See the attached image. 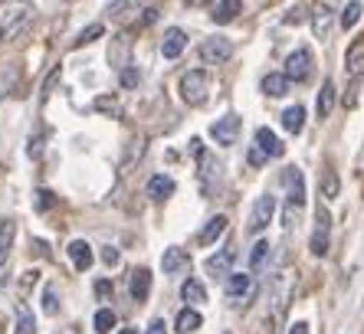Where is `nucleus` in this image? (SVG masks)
Masks as SVG:
<instances>
[{
  "mask_svg": "<svg viewBox=\"0 0 364 334\" xmlns=\"http://www.w3.org/2000/svg\"><path fill=\"white\" fill-rule=\"evenodd\" d=\"M36 20V7L30 4H17V7H10L0 20V43H17L20 36L30 33V26Z\"/></svg>",
  "mask_w": 364,
  "mask_h": 334,
  "instance_id": "1",
  "label": "nucleus"
},
{
  "mask_svg": "<svg viewBox=\"0 0 364 334\" xmlns=\"http://www.w3.org/2000/svg\"><path fill=\"white\" fill-rule=\"evenodd\" d=\"M210 89H213V79L207 69H191V72L181 75V99L191 109H197V105H203V102L210 99Z\"/></svg>",
  "mask_w": 364,
  "mask_h": 334,
  "instance_id": "2",
  "label": "nucleus"
},
{
  "mask_svg": "<svg viewBox=\"0 0 364 334\" xmlns=\"http://www.w3.org/2000/svg\"><path fill=\"white\" fill-rule=\"evenodd\" d=\"M279 181H282V187H286V193H289V207H286V226H289L292 223V217L305 207V177H302L299 167H286Z\"/></svg>",
  "mask_w": 364,
  "mask_h": 334,
  "instance_id": "3",
  "label": "nucleus"
},
{
  "mask_svg": "<svg viewBox=\"0 0 364 334\" xmlns=\"http://www.w3.org/2000/svg\"><path fill=\"white\" fill-rule=\"evenodd\" d=\"M312 69H315V59H312V50H305V46H299V50H292L286 56V79L289 82H309L312 79Z\"/></svg>",
  "mask_w": 364,
  "mask_h": 334,
  "instance_id": "4",
  "label": "nucleus"
},
{
  "mask_svg": "<svg viewBox=\"0 0 364 334\" xmlns=\"http://www.w3.org/2000/svg\"><path fill=\"white\" fill-rule=\"evenodd\" d=\"M345 72H348V79H351V95H348V105H355V92H358V85H361V79H364V36H358V40L348 46V53H345Z\"/></svg>",
  "mask_w": 364,
  "mask_h": 334,
  "instance_id": "5",
  "label": "nucleus"
},
{
  "mask_svg": "<svg viewBox=\"0 0 364 334\" xmlns=\"http://www.w3.org/2000/svg\"><path fill=\"white\" fill-rule=\"evenodd\" d=\"M309 249H312V256H325L331 249V213L325 207H318V213H315V230L312 239H309Z\"/></svg>",
  "mask_w": 364,
  "mask_h": 334,
  "instance_id": "6",
  "label": "nucleus"
},
{
  "mask_svg": "<svg viewBox=\"0 0 364 334\" xmlns=\"http://www.w3.org/2000/svg\"><path fill=\"white\" fill-rule=\"evenodd\" d=\"M230 56H233V43H230L227 36H207V40L200 43V59L207 66L230 63Z\"/></svg>",
  "mask_w": 364,
  "mask_h": 334,
  "instance_id": "7",
  "label": "nucleus"
},
{
  "mask_svg": "<svg viewBox=\"0 0 364 334\" xmlns=\"http://www.w3.org/2000/svg\"><path fill=\"white\" fill-rule=\"evenodd\" d=\"M240 128H243V122H240V115H223V118H217L210 125V138L220 148H230V144H237V138H240Z\"/></svg>",
  "mask_w": 364,
  "mask_h": 334,
  "instance_id": "8",
  "label": "nucleus"
},
{
  "mask_svg": "<svg viewBox=\"0 0 364 334\" xmlns=\"http://www.w3.org/2000/svg\"><path fill=\"white\" fill-rule=\"evenodd\" d=\"M272 213H276V197H272V193H259L253 203V213H250V226H246V230H250V233H263L266 226H269Z\"/></svg>",
  "mask_w": 364,
  "mask_h": 334,
  "instance_id": "9",
  "label": "nucleus"
},
{
  "mask_svg": "<svg viewBox=\"0 0 364 334\" xmlns=\"http://www.w3.org/2000/svg\"><path fill=\"white\" fill-rule=\"evenodd\" d=\"M128 63H132V36L128 33L112 36V43H109V66L122 72Z\"/></svg>",
  "mask_w": 364,
  "mask_h": 334,
  "instance_id": "10",
  "label": "nucleus"
},
{
  "mask_svg": "<svg viewBox=\"0 0 364 334\" xmlns=\"http://www.w3.org/2000/svg\"><path fill=\"white\" fill-rule=\"evenodd\" d=\"M292 292H296V279H292V272H279V276L272 279L269 298L276 301V311L286 308V301H289V295H292Z\"/></svg>",
  "mask_w": 364,
  "mask_h": 334,
  "instance_id": "11",
  "label": "nucleus"
},
{
  "mask_svg": "<svg viewBox=\"0 0 364 334\" xmlns=\"http://www.w3.org/2000/svg\"><path fill=\"white\" fill-rule=\"evenodd\" d=\"M227 295L233 301H246L253 295V272H230L227 276Z\"/></svg>",
  "mask_w": 364,
  "mask_h": 334,
  "instance_id": "12",
  "label": "nucleus"
},
{
  "mask_svg": "<svg viewBox=\"0 0 364 334\" xmlns=\"http://www.w3.org/2000/svg\"><path fill=\"white\" fill-rule=\"evenodd\" d=\"M233 262H237V249H233V246H223L220 252H213L210 259H207V272H210L213 279L230 276V272H233Z\"/></svg>",
  "mask_w": 364,
  "mask_h": 334,
  "instance_id": "13",
  "label": "nucleus"
},
{
  "mask_svg": "<svg viewBox=\"0 0 364 334\" xmlns=\"http://www.w3.org/2000/svg\"><path fill=\"white\" fill-rule=\"evenodd\" d=\"M184 46H187V33L181 30V26L164 30V36H161V56L164 59H178L181 53H184Z\"/></svg>",
  "mask_w": 364,
  "mask_h": 334,
  "instance_id": "14",
  "label": "nucleus"
},
{
  "mask_svg": "<svg viewBox=\"0 0 364 334\" xmlns=\"http://www.w3.org/2000/svg\"><path fill=\"white\" fill-rule=\"evenodd\" d=\"M191 266V252L184 249V246H168L161 256V269L164 276H174V272H181V269Z\"/></svg>",
  "mask_w": 364,
  "mask_h": 334,
  "instance_id": "15",
  "label": "nucleus"
},
{
  "mask_svg": "<svg viewBox=\"0 0 364 334\" xmlns=\"http://www.w3.org/2000/svg\"><path fill=\"white\" fill-rule=\"evenodd\" d=\"M331 26H335V10H331L328 4H318V7L312 10V30H315V36H318V40H328Z\"/></svg>",
  "mask_w": 364,
  "mask_h": 334,
  "instance_id": "16",
  "label": "nucleus"
},
{
  "mask_svg": "<svg viewBox=\"0 0 364 334\" xmlns=\"http://www.w3.org/2000/svg\"><path fill=\"white\" fill-rule=\"evenodd\" d=\"M256 148L263 151V158L269 161V158H282L286 154V144L276 138V131H269V128H259L256 131Z\"/></svg>",
  "mask_w": 364,
  "mask_h": 334,
  "instance_id": "17",
  "label": "nucleus"
},
{
  "mask_svg": "<svg viewBox=\"0 0 364 334\" xmlns=\"http://www.w3.org/2000/svg\"><path fill=\"white\" fill-rule=\"evenodd\" d=\"M227 217L223 213H217V217H210L207 220V226H203L200 233H197V246H213V242L220 239L223 233H227Z\"/></svg>",
  "mask_w": 364,
  "mask_h": 334,
  "instance_id": "18",
  "label": "nucleus"
},
{
  "mask_svg": "<svg viewBox=\"0 0 364 334\" xmlns=\"http://www.w3.org/2000/svg\"><path fill=\"white\" fill-rule=\"evenodd\" d=\"M69 259H73V269L76 272H89V266H92V246L85 239H73L69 242Z\"/></svg>",
  "mask_w": 364,
  "mask_h": 334,
  "instance_id": "19",
  "label": "nucleus"
},
{
  "mask_svg": "<svg viewBox=\"0 0 364 334\" xmlns=\"http://www.w3.org/2000/svg\"><path fill=\"white\" fill-rule=\"evenodd\" d=\"M144 148H148V141L144 138H132V141L125 144V154H122V161H119V174L125 177L132 167L141 161V154H144Z\"/></svg>",
  "mask_w": 364,
  "mask_h": 334,
  "instance_id": "20",
  "label": "nucleus"
},
{
  "mask_svg": "<svg viewBox=\"0 0 364 334\" xmlns=\"http://www.w3.org/2000/svg\"><path fill=\"white\" fill-rule=\"evenodd\" d=\"M269 259H272V246H269V239H256L253 242V249H250V272H263L266 266H269Z\"/></svg>",
  "mask_w": 364,
  "mask_h": 334,
  "instance_id": "21",
  "label": "nucleus"
},
{
  "mask_svg": "<svg viewBox=\"0 0 364 334\" xmlns=\"http://www.w3.org/2000/svg\"><path fill=\"white\" fill-rule=\"evenodd\" d=\"M14 239H17V220L4 217V220H0V266L7 262L10 249H14Z\"/></svg>",
  "mask_w": 364,
  "mask_h": 334,
  "instance_id": "22",
  "label": "nucleus"
},
{
  "mask_svg": "<svg viewBox=\"0 0 364 334\" xmlns=\"http://www.w3.org/2000/svg\"><path fill=\"white\" fill-rule=\"evenodd\" d=\"M171 193H174V181H171V177L154 174L151 181H148V197H151L154 203H164Z\"/></svg>",
  "mask_w": 364,
  "mask_h": 334,
  "instance_id": "23",
  "label": "nucleus"
},
{
  "mask_svg": "<svg viewBox=\"0 0 364 334\" xmlns=\"http://www.w3.org/2000/svg\"><path fill=\"white\" fill-rule=\"evenodd\" d=\"M148 295H151V272L148 269H135L132 272V298L148 301Z\"/></svg>",
  "mask_w": 364,
  "mask_h": 334,
  "instance_id": "24",
  "label": "nucleus"
},
{
  "mask_svg": "<svg viewBox=\"0 0 364 334\" xmlns=\"http://www.w3.org/2000/svg\"><path fill=\"white\" fill-rule=\"evenodd\" d=\"M289 85H292V82L286 79V72H269L263 79V92L269 95V99H282V95L289 92Z\"/></svg>",
  "mask_w": 364,
  "mask_h": 334,
  "instance_id": "25",
  "label": "nucleus"
},
{
  "mask_svg": "<svg viewBox=\"0 0 364 334\" xmlns=\"http://www.w3.org/2000/svg\"><path fill=\"white\" fill-rule=\"evenodd\" d=\"M243 10V0H220L217 10H213V23H233Z\"/></svg>",
  "mask_w": 364,
  "mask_h": 334,
  "instance_id": "26",
  "label": "nucleus"
},
{
  "mask_svg": "<svg viewBox=\"0 0 364 334\" xmlns=\"http://www.w3.org/2000/svg\"><path fill=\"white\" fill-rule=\"evenodd\" d=\"M331 109H335V82L325 79L322 92H318V99H315V112H318V118H328Z\"/></svg>",
  "mask_w": 364,
  "mask_h": 334,
  "instance_id": "27",
  "label": "nucleus"
},
{
  "mask_svg": "<svg viewBox=\"0 0 364 334\" xmlns=\"http://www.w3.org/2000/svg\"><path fill=\"white\" fill-rule=\"evenodd\" d=\"M282 128H286L289 134H299L305 128V109L302 105H292V109L282 112Z\"/></svg>",
  "mask_w": 364,
  "mask_h": 334,
  "instance_id": "28",
  "label": "nucleus"
},
{
  "mask_svg": "<svg viewBox=\"0 0 364 334\" xmlns=\"http://www.w3.org/2000/svg\"><path fill=\"white\" fill-rule=\"evenodd\" d=\"M181 298H184L187 305H200V301H207V289H203L197 279H187V282L181 285Z\"/></svg>",
  "mask_w": 364,
  "mask_h": 334,
  "instance_id": "29",
  "label": "nucleus"
},
{
  "mask_svg": "<svg viewBox=\"0 0 364 334\" xmlns=\"http://www.w3.org/2000/svg\"><path fill=\"white\" fill-rule=\"evenodd\" d=\"M20 82V66H4L0 69V99H7Z\"/></svg>",
  "mask_w": 364,
  "mask_h": 334,
  "instance_id": "30",
  "label": "nucleus"
},
{
  "mask_svg": "<svg viewBox=\"0 0 364 334\" xmlns=\"http://www.w3.org/2000/svg\"><path fill=\"white\" fill-rule=\"evenodd\" d=\"M200 325H203V318H200V311H194V308H184V311L178 315V331H181V334L197 331Z\"/></svg>",
  "mask_w": 364,
  "mask_h": 334,
  "instance_id": "31",
  "label": "nucleus"
},
{
  "mask_svg": "<svg viewBox=\"0 0 364 334\" xmlns=\"http://www.w3.org/2000/svg\"><path fill=\"white\" fill-rule=\"evenodd\" d=\"M17 334H36V318L23 301L17 305Z\"/></svg>",
  "mask_w": 364,
  "mask_h": 334,
  "instance_id": "32",
  "label": "nucleus"
},
{
  "mask_svg": "<svg viewBox=\"0 0 364 334\" xmlns=\"http://www.w3.org/2000/svg\"><path fill=\"white\" fill-rule=\"evenodd\" d=\"M364 7H361V0H351V4H345V10H341V26L345 30H355L358 20H361Z\"/></svg>",
  "mask_w": 364,
  "mask_h": 334,
  "instance_id": "33",
  "label": "nucleus"
},
{
  "mask_svg": "<svg viewBox=\"0 0 364 334\" xmlns=\"http://www.w3.org/2000/svg\"><path fill=\"white\" fill-rule=\"evenodd\" d=\"M92 325H95V331L99 334H109L112 328L119 325V318H115V311L112 308H99L95 311V318H92Z\"/></svg>",
  "mask_w": 364,
  "mask_h": 334,
  "instance_id": "34",
  "label": "nucleus"
},
{
  "mask_svg": "<svg viewBox=\"0 0 364 334\" xmlns=\"http://www.w3.org/2000/svg\"><path fill=\"white\" fill-rule=\"evenodd\" d=\"M102 33H105V26H102V23H89V26H85V30H82V33H79L76 40H73V46H76V50H79V46H85V43H95Z\"/></svg>",
  "mask_w": 364,
  "mask_h": 334,
  "instance_id": "35",
  "label": "nucleus"
},
{
  "mask_svg": "<svg viewBox=\"0 0 364 334\" xmlns=\"http://www.w3.org/2000/svg\"><path fill=\"white\" fill-rule=\"evenodd\" d=\"M43 311H46V315H56V311H60V298H56V285H46V289H43Z\"/></svg>",
  "mask_w": 364,
  "mask_h": 334,
  "instance_id": "36",
  "label": "nucleus"
},
{
  "mask_svg": "<svg viewBox=\"0 0 364 334\" xmlns=\"http://www.w3.org/2000/svg\"><path fill=\"white\" fill-rule=\"evenodd\" d=\"M322 184H325V197H328V200H335V197H338V177H335V171H331V167H325Z\"/></svg>",
  "mask_w": 364,
  "mask_h": 334,
  "instance_id": "37",
  "label": "nucleus"
},
{
  "mask_svg": "<svg viewBox=\"0 0 364 334\" xmlns=\"http://www.w3.org/2000/svg\"><path fill=\"white\" fill-rule=\"evenodd\" d=\"M33 203H36V210L43 213V210H50L53 203H56V197H53L46 187H40V190H33Z\"/></svg>",
  "mask_w": 364,
  "mask_h": 334,
  "instance_id": "38",
  "label": "nucleus"
},
{
  "mask_svg": "<svg viewBox=\"0 0 364 334\" xmlns=\"http://www.w3.org/2000/svg\"><path fill=\"white\" fill-rule=\"evenodd\" d=\"M119 79H122V89H135L138 79H141V72H138L135 66H125V69L119 72Z\"/></svg>",
  "mask_w": 364,
  "mask_h": 334,
  "instance_id": "39",
  "label": "nucleus"
},
{
  "mask_svg": "<svg viewBox=\"0 0 364 334\" xmlns=\"http://www.w3.org/2000/svg\"><path fill=\"white\" fill-rule=\"evenodd\" d=\"M95 109H99V112H112V115H119V99H112V95H99V99H95Z\"/></svg>",
  "mask_w": 364,
  "mask_h": 334,
  "instance_id": "40",
  "label": "nucleus"
},
{
  "mask_svg": "<svg viewBox=\"0 0 364 334\" xmlns=\"http://www.w3.org/2000/svg\"><path fill=\"white\" fill-rule=\"evenodd\" d=\"M102 262H105V266H119V262H122V252L119 249H115V246H105V249H102Z\"/></svg>",
  "mask_w": 364,
  "mask_h": 334,
  "instance_id": "41",
  "label": "nucleus"
},
{
  "mask_svg": "<svg viewBox=\"0 0 364 334\" xmlns=\"http://www.w3.org/2000/svg\"><path fill=\"white\" fill-rule=\"evenodd\" d=\"M95 295H99L102 301L112 298V282H109V279H99V282H95Z\"/></svg>",
  "mask_w": 364,
  "mask_h": 334,
  "instance_id": "42",
  "label": "nucleus"
},
{
  "mask_svg": "<svg viewBox=\"0 0 364 334\" xmlns=\"http://www.w3.org/2000/svg\"><path fill=\"white\" fill-rule=\"evenodd\" d=\"M302 20H305V14H302V7H292V14H286V23L289 26H292V23H302Z\"/></svg>",
  "mask_w": 364,
  "mask_h": 334,
  "instance_id": "43",
  "label": "nucleus"
},
{
  "mask_svg": "<svg viewBox=\"0 0 364 334\" xmlns=\"http://www.w3.org/2000/svg\"><path fill=\"white\" fill-rule=\"evenodd\" d=\"M148 334H168V328H164L161 318H154L151 325H148Z\"/></svg>",
  "mask_w": 364,
  "mask_h": 334,
  "instance_id": "44",
  "label": "nucleus"
},
{
  "mask_svg": "<svg viewBox=\"0 0 364 334\" xmlns=\"http://www.w3.org/2000/svg\"><path fill=\"white\" fill-rule=\"evenodd\" d=\"M263 151H259V148H250V164H253V167H259V164H263Z\"/></svg>",
  "mask_w": 364,
  "mask_h": 334,
  "instance_id": "45",
  "label": "nucleus"
},
{
  "mask_svg": "<svg viewBox=\"0 0 364 334\" xmlns=\"http://www.w3.org/2000/svg\"><path fill=\"white\" fill-rule=\"evenodd\" d=\"M289 334H309V321H296V325L289 328Z\"/></svg>",
  "mask_w": 364,
  "mask_h": 334,
  "instance_id": "46",
  "label": "nucleus"
},
{
  "mask_svg": "<svg viewBox=\"0 0 364 334\" xmlns=\"http://www.w3.org/2000/svg\"><path fill=\"white\" fill-rule=\"evenodd\" d=\"M187 7H207V4H210V0H184Z\"/></svg>",
  "mask_w": 364,
  "mask_h": 334,
  "instance_id": "47",
  "label": "nucleus"
},
{
  "mask_svg": "<svg viewBox=\"0 0 364 334\" xmlns=\"http://www.w3.org/2000/svg\"><path fill=\"white\" fill-rule=\"evenodd\" d=\"M119 334H138V331H135V328H122Z\"/></svg>",
  "mask_w": 364,
  "mask_h": 334,
  "instance_id": "48",
  "label": "nucleus"
},
{
  "mask_svg": "<svg viewBox=\"0 0 364 334\" xmlns=\"http://www.w3.org/2000/svg\"><path fill=\"white\" fill-rule=\"evenodd\" d=\"M0 4H10V0H0Z\"/></svg>",
  "mask_w": 364,
  "mask_h": 334,
  "instance_id": "49",
  "label": "nucleus"
},
{
  "mask_svg": "<svg viewBox=\"0 0 364 334\" xmlns=\"http://www.w3.org/2000/svg\"><path fill=\"white\" fill-rule=\"evenodd\" d=\"M0 334H4V331H0Z\"/></svg>",
  "mask_w": 364,
  "mask_h": 334,
  "instance_id": "50",
  "label": "nucleus"
}]
</instances>
